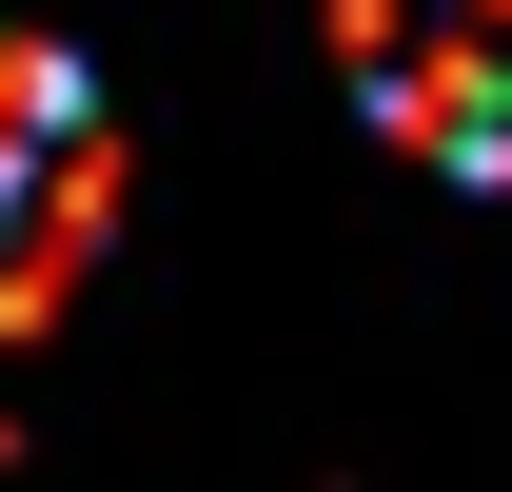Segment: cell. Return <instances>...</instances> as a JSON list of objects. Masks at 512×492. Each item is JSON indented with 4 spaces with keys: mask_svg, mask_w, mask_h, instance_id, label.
Instances as JSON below:
<instances>
[{
    "mask_svg": "<svg viewBox=\"0 0 512 492\" xmlns=\"http://www.w3.org/2000/svg\"><path fill=\"white\" fill-rule=\"evenodd\" d=\"M119 217V138H99V79L60 40H20L0 20V335H40L79 296V256Z\"/></svg>",
    "mask_w": 512,
    "mask_h": 492,
    "instance_id": "cell-2",
    "label": "cell"
},
{
    "mask_svg": "<svg viewBox=\"0 0 512 492\" xmlns=\"http://www.w3.org/2000/svg\"><path fill=\"white\" fill-rule=\"evenodd\" d=\"M335 79L394 158L512 197V0H335Z\"/></svg>",
    "mask_w": 512,
    "mask_h": 492,
    "instance_id": "cell-1",
    "label": "cell"
}]
</instances>
